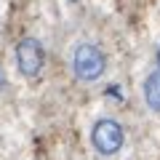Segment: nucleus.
Instances as JSON below:
<instances>
[{"label": "nucleus", "mask_w": 160, "mask_h": 160, "mask_svg": "<svg viewBox=\"0 0 160 160\" xmlns=\"http://www.w3.org/2000/svg\"><path fill=\"white\" fill-rule=\"evenodd\" d=\"M69 67H72V75L80 83H96L107 69V56L96 43H80L72 51Z\"/></svg>", "instance_id": "nucleus-1"}, {"label": "nucleus", "mask_w": 160, "mask_h": 160, "mask_svg": "<svg viewBox=\"0 0 160 160\" xmlns=\"http://www.w3.org/2000/svg\"><path fill=\"white\" fill-rule=\"evenodd\" d=\"M91 144H93V149H96L99 155L112 158V155H118L120 149H123V144H126V131H123V126H120L118 120L102 118V120H96L93 128H91Z\"/></svg>", "instance_id": "nucleus-2"}, {"label": "nucleus", "mask_w": 160, "mask_h": 160, "mask_svg": "<svg viewBox=\"0 0 160 160\" xmlns=\"http://www.w3.org/2000/svg\"><path fill=\"white\" fill-rule=\"evenodd\" d=\"M0 86H3V80H0Z\"/></svg>", "instance_id": "nucleus-6"}, {"label": "nucleus", "mask_w": 160, "mask_h": 160, "mask_svg": "<svg viewBox=\"0 0 160 160\" xmlns=\"http://www.w3.org/2000/svg\"><path fill=\"white\" fill-rule=\"evenodd\" d=\"M16 67L24 78H38L46 67V48L38 38H22L16 43Z\"/></svg>", "instance_id": "nucleus-3"}, {"label": "nucleus", "mask_w": 160, "mask_h": 160, "mask_svg": "<svg viewBox=\"0 0 160 160\" xmlns=\"http://www.w3.org/2000/svg\"><path fill=\"white\" fill-rule=\"evenodd\" d=\"M158 69H160V48H158Z\"/></svg>", "instance_id": "nucleus-5"}, {"label": "nucleus", "mask_w": 160, "mask_h": 160, "mask_svg": "<svg viewBox=\"0 0 160 160\" xmlns=\"http://www.w3.org/2000/svg\"><path fill=\"white\" fill-rule=\"evenodd\" d=\"M142 96H144V104H147L155 115H160V69H155V72H149L147 78H144Z\"/></svg>", "instance_id": "nucleus-4"}]
</instances>
